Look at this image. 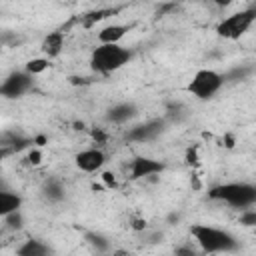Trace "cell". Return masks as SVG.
<instances>
[{"instance_id":"1","label":"cell","mask_w":256,"mask_h":256,"mask_svg":"<svg viewBox=\"0 0 256 256\" xmlns=\"http://www.w3.org/2000/svg\"><path fill=\"white\" fill-rule=\"evenodd\" d=\"M190 234L204 254H228V252H236L240 248L234 234H230L228 230L216 228V226L194 224L190 228Z\"/></svg>"},{"instance_id":"2","label":"cell","mask_w":256,"mask_h":256,"mask_svg":"<svg viewBox=\"0 0 256 256\" xmlns=\"http://www.w3.org/2000/svg\"><path fill=\"white\" fill-rule=\"evenodd\" d=\"M208 198L224 202L236 210H248L256 204V184L250 182H226L208 190Z\"/></svg>"},{"instance_id":"3","label":"cell","mask_w":256,"mask_h":256,"mask_svg":"<svg viewBox=\"0 0 256 256\" xmlns=\"http://www.w3.org/2000/svg\"><path fill=\"white\" fill-rule=\"evenodd\" d=\"M132 60V50L122 44H98L90 54V68L98 74H112Z\"/></svg>"},{"instance_id":"4","label":"cell","mask_w":256,"mask_h":256,"mask_svg":"<svg viewBox=\"0 0 256 256\" xmlns=\"http://www.w3.org/2000/svg\"><path fill=\"white\" fill-rule=\"evenodd\" d=\"M224 84H226L224 74H220V72H216V70H212V68H200V70H196L194 76L190 78V82H188V92H190L196 100L206 102V100L214 98V96L220 92V88H222Z\"/></svg>"},{"instance_id":"5","label":"cell","mask_w":256,"mask_h":256,"mask_svg":"<svg viewBox=\"0 0 256 256\" xmlns=\"http://www.w3.org/2000/svg\"><path fill=\"white\" fill-rule=\"evenodd\" d=\"M254 20H256V6L238 10V12L226 16L218 22L216 34L220 38H226V40H238L248 32V28L254 24Z\"/></svg>"},{"instance_id":"6","label":"cell","mask_w":256,"mask_h":256,"mask_svg":"<svg viewBox=\"0 0 256 256\" xmlns=\"http://www.w3.org/2000/svg\"><path fill=\"white\" fill-rule=\"evenodd\" d=\"M34 86V76L28 74L26 70H14L10 72L4 82L0 84V96L14 100V98H22L24 94H28Z\"/></svg>"},{"instance_id":"7","label":"cell","mask_w":256,"mask_h":256,"mask_svg":"<svg viewBox=\"0 0 256 256\" xmlns=\"http://www.w3.org/2000/svg\"><path fill=\"white\" fill-rule=\"evenodd\" d=\"M166 130V120L164 118H152L148 122H142V124H136L134 128H130L126 132V140L128 142H152L156 140L162 132Z\"/></svg>"},{"instance_id":"8","label":"cell","mask_w":256,"mask_h":256,"mask_svg":"<svg viewBox=\"0 0 256 256\" xmlns=\"http://www.w3.org/2000/svg\"><path fill=\"white\" fill-rule=\"evenodd\" d=\"M164 162L148 158V156H136L130 164H128V178L130 180H142V178H150L156 176L160 172H164Z\"/></svg>"},{"instance_id":"9","label":"cell","mask_w":256,"mask_h":256,"mask_svg":"<svg viewBox=\"0 0 256 256\" xmlns=\"http://www.w3.org/2000/svg\"><path fill=\"white\" fill-rule=\"evenodd\" d=\"M74 162H76L78 170L92 174V172H98V170L104 168V164H106V154H104L100 148H86V150H82V152H78V154L74 156Z\"/></svg>"},{"instance_id":"10","label":"cell","mask_w":256,"mask_h":256,"mask_svg":"<svg viewBox=\"0 0 256 256\" xmlns=\"http://www.w3.org/2000/svg\"><path fill=\"white\" fill-rule=\"evenodd\" d=\"M136 114H138V108L132 102H118V104L108 108L106 120L112 122V124H124L128 120H132Z\"/></svg>"},{"instance_id":"11","label":"cell","mask_w":256,"mask_h":256,"mask_svg":"<svg viewBox=\"0 0 256 256\" xmlns=\"http://www.w3.org/2000/svg\"><path fill=\"white\" fill-rule=\"evenodd\" d=\"M16 256H52V248L40 238H28L16 248Z\"/></svg>"},{"instance_id":"12","label":"cell","mask_w":256,"mask_h":256,"mask_svg":"<svg viewBox=\"0 0 256 256\" xmlns=\"http://www.w3.org/2000/svg\"><path fill=\"white\" fill-rule=\"evenodd\" d=\"M128 30L130 26L126 24H108L98 32V40L100 44H120V40L126 36Z\"/></svg>"},{"instance_id":"13","label":"cell","mask_w":256,"mask_h":256,"mask_svg":"<svg viewBox=\"0 0 256 256\" xmlns=\"http://www.w3.org/2000/svg\"><path fill=\"white\" fill-rule=\"evenodd\" d=\"M22 208V196L18 192H12V190H6L2 188L0 190V216H8L12 212H18Z\"/></svg>"},{"instance_id":"14","label":"cell","mask_w":256,"mask_h":256,"mask_svg":"<svg viewBox=\"0 0 256 256\" xmlns=\"http://www.w3.org/2000/svg\"><path fill=\"white\" fill-rule=\"evenodd\" d=\"M64 48V32L56 30L50 32L44 40H42V52L46 54V58H56Z\"/></svg>"},{"instance_id":"15","label":"cell","mask_w":256,"mask_h":256,"mask_svg":"<svg viewBox=\"0 0 256 256\" xmlns=\"http://www.w3.org/2000/svg\"><path fill=\"white\" fill-rule=\"evenodd\" d=\"M42 196H44V200L56 204V202H62V200H64L66 190H64V186H62L60 180L50 178V180H46L44 186H42Z\"/></svg>"},{"instance_id":"16","label":"cell","mask_w":256,"mask_h":256,"mask_svg":"<svg viewBox=\"0 0 256 256\" xmlns=\"http://www.w3.org/2000/svg\"><path fill=\"white\" fill-rule=\"evenodd\" d=\"M84 238H86V242H88L96 252H106V250L110 248L108 238H106L104 234H100V232H86Z\"/></svg>"},{"instance_id":"17","label":"cell","mask_w":256,"mask_h":256,"mask_svg":"<svg viewBox=\"0 0 256 256\" xmlns=\"http://www.w3.org/2000/svg\"><path fill=\"white\" fill-rule=\"evenodd\" d=\"M250 74H252V66H236L224 74V80L226 82H240V80H246Z\"/></svg>"},{"instance_id":"18","label":"cell","mask_w":256,"mask_h":256,"mask_svg":"<svg viewBox=\"0 0 256 256\" xmlns=\"http://www.w3.org/2000/svg\"><path fill=\"white\" fill-rule=\"evenodd\" d=\"M46 68H48V58H32V60H28L26 66H24V70H26L28 74H32V76L42 74Z\"/></svg>"},{"instance_id":"19","label":"cell","mask_w":256,"mask_h":256,"mask_svg":"<svg viewBox=\"0 0 256 256\" xmlns=\"http://www.w3.org/2000/svg\"><path fill=\"white\" fill-rule=\"evenodd\" d=\"M2 220H4V226H6L8 230H20V228L24 226V216H22L20 210H18V212H12V214H8V216H4Z\"/></svg>"},{"instance_id":"20","label":"cell","mask_w":256,"mask_h":256,"mask_svg":"<svg viewBox=\"0 0 256 256\" xmlns=\"http://www.w3.org/2000/svg\"><path fill=\"white\" fill-rule=\"evenodd\" d=\"M238 222H240L242 226H246V228H256V210H252V208L242 210Z\"/></svg>"},{"instance_id":"21","label":"cell","mask_w":256,"mask_h":256,"mask_svg":"<svg viewBox=\"0 0 256 256\" xmlns=\"http://www.w3.org/2000/svg\"><path fill=\"white\" fill-rule=\"evenodd\" d=\"M174 256H200V252L196 248L188 246V244H182V246H178L174 250Z\"/></svg>"},{"instance_id":"22","label":"cell","mask_w":256,"mask_h":256,"mask_svg":"<svg viewBox=\"0 0 256 256\" xmlns=\"http://www.w3.org/2000/svg\"><path fill=\"white\" fill-rule=\"evenodd\" d=\"M102 180H104L108 186H116V180H114V174H112V172H104V174H102Z\"/></svg>"},{"instance_id":"23","label":"cell","mask_w":256,"mask_h":256,"mask_svg":"<svg viewBox=\"0 0 256 256\" xmlns=\"http://www.w3.org/2000/svg\"><path fill=\"white\" fill-rule=\"evenodd\" d=\"M28 158H30V162H32V164H38V162H40V152H36V150H34V152H30V156H28Z\"/></svg>"}]
</instances>
